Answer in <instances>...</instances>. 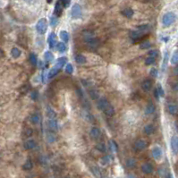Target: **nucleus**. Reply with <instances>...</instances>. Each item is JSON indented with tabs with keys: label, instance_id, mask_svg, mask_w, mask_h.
I'll list each match as a JSON object with an SVG mask.
<instances>
[{
	"label": "nucleus",
	"instance_id": "f257e3e1",
	"mask_svg": "<svg viewBox=\"0 0 178 178\" xmlns=\"http://www.w3.org/2000/svg\"><path fill=\"white\" fill-rule=\"evenodd\" d=\"M176 15L173 12H167L162 17V24L165 27H169L176 21Z\"/></svg>",
	"mask_w": 178,
	"mask_h": 178
},
{
	"label": "nucleus",
	"instance_id": "f03ea898",
	"mask_svg": "<svg viewBox=\"0 0 178 178\" xmlns=\"http://www.w3.org/2000/svg\"><path fill=\"white\" fill-rule=\"evenodd\" d=\"M36 30L40 34H45L47 30V19L45 18H41V19L39 20V22H37L36 25Z\"/></svg>",
	"mask_w": 178,
	"mask_h": 178
},
{
	"label": "nucleus",
	"instance_id": "7ed1b4c3",
	"mask_svg": "<svg viewBox=\"0 0 178 178\" xmlns=\"http://www.w3.org/2000/svg\"><path fill=\"white\" fill-rule=\"evenodd\" d=\"M72 17L73 19H79L82 16V7H80V5L74 4L72 7Z\"/></svg>",
	"mask_w": 178,
	"mask_h": 178
},
{
	"label": "nucleus",
	"instance_id": "20e7f679",
	"mask_svg": "<svg viewBox=\"0 0 178 178\" xmlns=\"http://www.w3.org/2000/svg\"><path fill=\"white\" fill-rule=\"evenodd\" d=\"M110 106H111V104H110L108 102V100L107 99H105V98H102V99H100L99 101H98V104H97L98 108H99L100 110H102L103 112L105 111L107 108H108Z\"/></svg>",
	"mask_w": 178,
	"mask_h": 178
},
{
	"label": "nucleus",
	"instance_id": "39448f33",
	"mask_svg": "<svg viewBox=\"0 0 178 178\" xmlns=\"http://www.w3.org/2000/svg\"><path fill=\"white\" fill-rule=\"evenodd\" d=\"M147 33H144L142 32H140V30H131L130 32V37L131 39H133L134 41H138L140 40H142L143 37L146 35Z\"/></svg>",
	"mask_w": 178,
	"mask_h": 178
},
{
	"label": "nucleus",
	"instance_id": "423d86ee",
	"mask_svg": "<svg viewBox=\"0 0 178 178\" xmlns=\"http://www.w3.org/2000/svg\"><path fill=\"white\" fill-rule=\"evenodd\" d=\"M170 146H171V150L173 151L174 154H178V137L174 135L172 136L171 140H170Z\"/></svg>",
	"mask_w": 178,
	"mask_h": 178
},
{
	"label": "nucleus",
	"instance_id": "0eeeda50",
	"mask_svg": "<svg viewBox=\"0 0 178 178\" xmlns=\"http://www.w3.org/2000/svg\"><path fill=\"white\" fill-rule=\"evenodd\" d=\"M152 156L156 160H160L162 156H163V151H162L160 147L155 146L154 148L152 149Z\"/></svg>",
	"mask_w": 178,
	"mask_h": 178
},
{
	"label": "nucleus",
	"instance_id": "6e6552de",
	"mask_svg": "<svg viewBox=\"0 0 178 178\" xmlns=\"http://www.w3.org/2000/svg\"><path fill=\"white\" fill-rule=\"evenodd\" d=\"M147 146H148V143L145 140H142V139H140V140H137L135 142V144H134V148L137 150H143L147 148Z\"/></svg>",
	"mask_w": 178,
	"mask_h": 178
},
{
	"label": "nucleus",
	"instance_id": "1a4fd4ad",
	"mask_svg": "<svg viewBox=\"0 0 178 178\" xmlns=\"http://www.w3.org/2000/svg\"><path fill=\"white\" fill-rule=\"evenodd\" d=\"M142 173H144L146 175H150V174L153 173L154 167H153L152 164H150V163H144L142 165Z\"/></svg>",
	"mask_w": 178,
	"mask_h": 178
},
{
	"label": "nucleus",
	"instance_id": "9d476101",
	"mask_svg": "<svg viewBox=\"0 0 178 178\" xmlns=\"http://www.w3.org/2000/svg\"><path fill=\"white\" fill-rule=\"evenodd\" d=\"M64 5L62 4V2H61V0H58V1L57 2L56 4V7H55V10H54V14L56 16H61V15H62L63 13V9H64Z\"/></svg>",
	"mask_w": 178,
	"mask_h": 178
},
{
	"label": "nucleus",
	"instance_id": "9b49d317",
	"mask_svg": "<svg viewBox=\"0 0 178 178\" xmlns=\"http://www.w3.org/2000/svg\"><path fill=\"white\" fill-rule=\"evenodd\" d=\"M90 136L92 139L98 140V139H100L101 137V131H100V129L98 128V127H92L91 128V130H90Z\"/></svg>",
	"mask_w": 178,
	"mask_h": 178
},
{
	"label": "nucleus",
	"instance_id": "f8f14e48",
	"mask_svg": "<svg viewBox=\"0 0 178 178\" xmlns=\"http://www.w3.org/2000/svg\"><path fill=\"white\" fill-rule=\"evenodd\" d=\"M47 42H48V45L51 48H53L55 47V45L57 44V35L55 33H50L48 35V38H47Z\"/></svg>",
	"mask_w": 178,
	"mask_h": 178
},
{
	"label": "nucleus",
	"instance_id": "ddd939ff",
	"mask_svg": "<svg viewBox=\"0 0 178 178\" xmlns=\"http://www.w3.org/2000/svg\"><path fill=\"white\" fill-rule=\"evenodd\" d=\"M47 126L48 128L52 131H57L58 128V125H57V121L56 119H48L47 120Z\"/></svg>",
	"mask_w": 178,
	"mask_h": 178
},
{
	"label": "nucleus",
	"instance_id": "4468645a",
	"mask_svg": "<svg viewBox=\"0 0 178 178\" xmlns=\"http://www.w3.org/2000/svg\"><path fill=\"white\" fill-rule=\"evenodd\" d=\"M152 87V82L149 79H146L144 81L142 82V89L144 90V91H149L150 90Z\"/></svg>",
	"mask_w": 178,
	"mask_h": 178
},
{
	"label": "nucleus",
	"instance_id": "2eb2a0df",
	"mask_svg": "<svg viewBox=\"0 0 178 178\" xmlns=\"http://www.w3.org/2000/svg\"><path fill=\"white\" fill-rule=\"evenodd\" d=\"M36 145H37V143H36V142L34 140H28L27 142H24V144H23V147H24V149L25 150H32V149H34L35 147H36Z\"/></svg>",
	"mask_w": 178,
	"mask_h": 178
},
{
	"label": "nucleus",
	"instance_id": "dca6fc26",
	"mask_svg": "<svg viewBox=\"0 0 178 178\" xmlns=\"http://www.w3.org/2000/svg\"><path fill=\"white\" fill-rule=\"evenodd\" d=\"M121 14H122L123 15H124L125 17L128 18V19H130V18H132V17L133 16L134 12H133V10L132 8L127 7V8H125L124 10H123V11L121 12Z\"/></svg>",
	"mask_w": 178,
	"mask_h": 178
},
{
	"label": "nucleus",
	"instance_id": "f3484780",
	"mask_svg": "<svg viewBox=\"0 0 178 178\" xmlns=\"http://www.w3.org/2000/svg\"><path fill=\"white\" fill-rule=\"evenodd\" d=\"M155 110H156V107L155 105L153 104L152 102H150L148 105L146 106V108H145V113L147 115H151L155 112Z\"/></svg>",
	"mask_w": 178,
	"mask_h": 178
},
{
	"label": "nucleus",
	"instance_id": "a211bd4d",
	"mask_svg": "<svg viewBox=\"0 0 178 178\" xmlns=\"http://www.w3.org/2000/svg\"><path fill=\"white\" fill-rule=\"evenodd\" d=\"M47 115L48 119H56L57 117V114L54 111V109L50 107H47Z\"/></svg>",
	"mask_w": 178,
	"mask_h": 178
},
{
	"label": "nucleus",
	"instance_id": "6ab92c4d",
	"mask_svg": "<svg viewBox=\"0 0 178 178\" xmlns=\"http://www.w3.org/2000/svg\"><path fill=\"white\" fill-rule=\"evenodd\" d=\"M155 132V127L153 125H148L144 127V133L147 135H151Z\"/></svg>",
	"mask_w": 178,
	"mask_h": 178
},
{
	"label": "nucleus",
	"instance_id": "aec40b11",
	"mask_svg": "<svg viewBox=\"0 0 178 178\" xmlns=\"http://www.w3.org/2000/svg\"><path fill=\"white\" fill-rule=\"evenodd\" d=\"M66 62H67V58H66L65 57H60V58H58L57 61L56 66H57L59 69H61V68H62V67L66 64Z\"/></svg>",
	"mask_w": 178,
	"mask_h": 178
},
{
	"label": "nucleus",
	"instance_id": "412c9836",
	"mask_svg": "<svg viewBox=\"0 0 178 178\" xmlns=\"http://www.w3.org/2000/svg\"><path fill=\"white\" fill-rule=\"evenodd\" d=\"M111 162H112V157L110 156V155H107L105 157H103L101 158V160H100V163L103 165H109Z\"/></svg>",
	"mask_w": 178,
	"mask_h": 178
},
{
	"label": "nucleus",
	"instance_id": "4be33fe9",
	"mask_svg": "<svg viewBox=\"0 0 178 178\" xmlns=\"http://www.w3.org/2000/svg\"><path fill=\"white\" fill-rule=\"evenodd\" d=\"M75 61H76V63L77 64H80V65H83L86 63V57L83 56V55H81V54H79V55H76L75 56Z\"/></svg>",
	"mask_w": 178,
	"mask_h": 178
},
{
	"label": "nucleus",
	"instance_id": "5701e85b",
	"mask_svg": "<svg viewBox=\"0 0 178 178\" xmlns=\"http://www.w3.org/2000/svg\"><path fill=\"white\" fill-rule=\"evenodd\" d=\"M167 110H168V113L172 115H175L178 113V107L175 105H173V104H171V105L167 107Z\"/></svg>",
	"mask_w": 178,
	"mask_h": 178
},
{
	"label": "nucleus",
	"instance_id": "b1692460",
	"mask_svg": "<svg viewBox=\"0 0 178 178\" xmlns=\"http://www.w3.org/2000/svg\"><path fill=\"white\" fill-rule=\"evenodd\" d=\"M33 167V163L32 161L30 160V159H28V160L23 164L22 165V169L25 170V171H29V170H32Z\"/></svg>",
	"mask_w": 178,
	"mask_h": 178
},
{
	"label": "nucleus",
	"instance_id": "393cba45",
	"mask_svg": "<svg viewBox=\"0 0 178 178\" xmlns=\"http://www.w3.org/2000/svg\"><path fill=\"white\" fill-rule=\"evenodd\" d=\"M22 54V51L18 47H13L11 50V55L14 58H18Z\"/></svg>",
	"mask_w": 178,
	"mask_h": 178
},
{
	"label": "nucleus",
	"instance_id": "a878e982",
	"mask_svg": "<svg viewBox=\"0 0 178 178\" xmlns=\"http://www.w3.org/2000/svg\"><path fill=\"white\" fill-rule=\"evenodd\" d=\"M170 62H171L172 65H178V49L175 50V51L173 53V55H172Z\"/></svg>",
	"mask_w": 178,
	"mask_h": 178
},
{
	"label": "nucleus",
	"instance_id": "bb28decb",
	"mask_svg": "<svg viewBox=\"0 0 178 178\" xmlns=\"http://www.w3.org/2000/svg\"><path fill=\"white\" fill-rule=\"evenodd\" d=\"M59 68L57 66H54L53 68H51L50 69V71H49V73H48V78H53L54 76H56L57 73H58V72H59Z\"/></svg>",
	"mask_w": 178,
	"mask_h": 178
},
{
	"label": "nucleus",
	"instance_id": "cd10ccee",
	"mask_svg": "<svg viewBox=\"0 0 178 178\" xmlns=\"http://www.w3.org/2000/svg\"><path fill=\"white\" fill-rule=\"evenodd\" d=\"M60 38L63 41L65 42H68L69 40V33L65 32V30H62V32H60Z\"/></svg>",
	"mask_w": 178,
	"mask_h": 178
},
{
	"label": "nucleus",
	"instance_id": "c85d7f7f",
	"mask_svg": "<svg viewBox=\"0 0 178 178\" xmlns=\"http://www.w3.org/2000/svg\"><path fill=\"white\" fill-rule=\"evenodd\" d=\"M29 60L30 64L32 65H37V62H38V59H37V56L34 54V53H30V56H29Z\"/></svg>",
	"mask_w": 178,
	"mask_h": 178
},
{
	"label": "nucleus",
	"instance_id": "c756f323",
	"mask_svg": "<svg viewBox=\"0 0 178 178\" xmlns=\"http://www.w3.org/2000/svg\"><path fill=\"white\" fill-rule=\"evenodd\" d=\"M44 57L47 62H51V61L54 60V55L50 51H47L44 54Z\"/></svg>",
	"mask_w": 178,
	"mask_h": 178
},
{
	"label": "nucleus",
	"instance_id": "7c9ffc66",
	"mask_svg": "<svg viewBox=\"0 0 178 178\" xmlns=\"http://www.w3.org/2000/svg\"><path fill=\"white\" fill-rule=\"evenodd\" d=\"M57 50L60 52V53H64L65 50H66V47H65V44L63 42H57Z\"/></svg>",
	"mask_w": 178,
	"mask_h": 178
},
{
	"label": "nucleus",
	"instance_id": "2f4dec72",
	"mask_svg": "<svg viewBox=\"0 0 178 178\" xmlns=\"http://www.w3.org/2000/svg\"><path fill=\"white\" fill-rule=\"evenodd\" d=\"M126 165L129 168H133L136 165V161L134 158H129L126 161Z\"/></svg>",
	"mask_w": 178,
	"mask_h": 178
},
{
	"label": "nucleus",
	"instance_id": "473e14b6",
	"mask_svg": "<svg viewBox=\"0 0 178 178\" xmlns=\"http://www.w3.org/2000/svg\"><path fill=\"white\" fill-rule=\"evenodd\" d=\"M137 30H140V32H142L144 33H147L150 30V25L148 24H144V25H140L137 27Z\"/></svg>",
	"mask_w": 178,
	"mask_h": 178
},
{
	"label": "nucleus",
	"instance_id": "72a5a7b5",
	"mask_svg": "<svg viewBox=\"0 0 178 178\" xmlns=\"http://www.w3.org/2000/svg\"><path fill=\"white\" fill-rule=\"evenodd\" d=\"M104 113H105L107 116H113L115 115V108L111 105L108 108H107L105 111H104Z\"/></svg>",
	"mask_w": 178,
	"mask_h": 178
},
{
	"label": "nucleus",
	"instance_id": "f704fd0d",
	"mask_svg": "<svg viewBox=\"0 0 178 178\" xmlns=\"http://www.w3.org/2000/svg\"><path fill=\"white\" fill-rule=\"evenodd\" d=\"M150 46H151V43L149 40H145V41L140 43V49H147V48L150 47Z\"/></svg>",
	"mask_w": 178,
	"mask_h": 178
},
{
	"label": "nucleus",
	"instance_id": "c9c22d12",
	"mask_svg": "<svg viewBox=\"0 0 178 178\" xmlns=\"http://www.w3.org/2000/svg\"><path fill=\"white\" fill-rule=\"evenodd\" d=\"M90 170H91V172H92V174H93L96 177H98V178H100V176H101V173H100V168H99V167H91V168H90Z\"/></svg>",
	"mask_w": 178,
	"mask_h": 178
},
{
	"label": "nucleus",
	"instance_id": "e433bc0d",
	"mask_svg": "<svg viewBox=\"0 0 178 178\" xmlns=\"http://www.w3.org/2000/svg\"><path fill=\"white\" fill-rule=\"evenodd\" d=\"M96 150H99L100 152H105L107 150V147L105 145V143H98L96 145Z\"/></svg>",
	"mask_w": 178,
	"mask_h": 178
},
{
	"label": "nucleus",
	"instance_id": "4c0bfd02",
	"mask_svg": "<svg viewBox=\"0 0 178 178\" xmlns=\"http://www.w3.org/2000/svg\"><path fill=\"white\" fill-rule=\"evenodd\" d=\"M30 122L34 125H37L40 123V116L38 115H32L30 116Z\"/></svg>",
	"mask_w": 178,
	"mask_h": 178
},
{
	"label": "nucleus",
	"instance_id": "58836bf2",
	"mask_svg": "<svg viewBox=\"0 0 178 178\" xmlns=\"http://www.w3.org/2000/svg\"><path fill=\"white\" fill-rule=\"evenodd\" d=\"M155 61H156V58L149 57H147L145 59V65H153L155 63Z\"/></svg>",
	"mask_w": 178,
	"mask_h": 178
},
{
	"label": "nucleus",
	"instance_id": "ea45409f",
	"mask_svg": "<svg viewBox=\"0 0 178 178\" xmlns=\"http://www.w3.org/2000/svg\"><path fill=\"white\" fill-rule=\"evenodd\" d=\"M156 90H157V91H158V93L159 97H164V95H165V91H164V90H163V88H162L161 84H158V87H157Z\"/></svg>",
	"mask_w": 178,
	"mask_h": 178
},
{
	"label": "nucleus",
	"instance_id": "a19ab883",
	"mask_svg": "<svg viewBox=\"0 0 178 178\" xmlns=\"http://www.w3.org/2000/svg\"><path fill=\"white\" fill-rule=\"evenodd\" d=\"M90 96L91 97L92 100H97L98 98H99V93H98V91H96L95 90H90Z\"/></svg>",
	"mask_w": 178,
	"mask_h": 178
},
{
	"label": "nucleus",
	"instance_id": "79ce46f5",
	"mask_svg": "<svg viewBox=\"0 0 178 178\" xmlns=\"http://www.w3.org/2000/svg\"><path fill=\"white\" fill-rule=\"evenodd\" d=\"M148 55L150 57H154L156 58L158 56V51L157 49H152V50H150L148 52Z\"/></svg>",
	"mask_w": 178,
	"mask_h": 178
},
{
	"label": "nucleus",
	"instance_id": "37998d69",
	"mask_svg": "<svg viewBox=\"0 0 178 178\" xmlns=\"http://www.w3.org/2000/svg\"><path fill=\"white\" fill-rule=\"evenodd\" d=\"M57 22H58V21H57V18L56 16H51L50 17V25L52 27H56Z\"/></svg>",
	"mask_w": 178,
	"mask_h": 178
},
{
	"label": "nucleus",
	"instance_id": "c03bdc74",
	"mask_svg": "<svg viewBox=\"0 0 178 178\" xmlns=\"http://www.w3.org/2000/svg\"><path fill=\"white\" fill-rule=\"evenodd\" d=\"M65 72L67 73H69V74H71V73H73V65H71V64H68L66 66H65Z\"/></svg>",
	"mask_w": 178,
	"mask_h": 178
},
{
	"label": "nucleus",
	"instance_id": "a18cd8bd",
	"mask_svg": "<svg viewBox=\"0 0 178 178\" xmlns=\"http://www.w3.org/2000/svg\"><path fill=\"white\" fill-rule=\"evenodd\" d=\"M33 133V131L32 128H27L25 131H24V135H25L26 137H30L32 135Z\"/></svg>",
	"mask_w": 178,
	"mask_h": 178
},
{
	"label": "nucleus",
	"instance_id": "49530a36",
	"mask_svg": "<svg viewBox=\"0 0 178 178\" xmlns=\"http://www.w3.org/2000/svg\"><path fill=\"white\" fill-rule=\"evenodd\" d=\"M150 75L152 77H157L158 74V70L156 68H151L150 71Z\"/></svg>",
	"mask_w": 178,
	"mask_h": 178
},
{
	"label": "nucleus",
	"instance_id": "de8ad7c7",
	"mask_svg": "<svg viewBox=\"0 0 178 178\" xmlns=\"http://www.w3.org/2000/svg\"><path fill=\"white\" fill-rule=\"evenodd\" d=\"M168 58V53L167 52L165 54V57H164V63H163V70H165V67L167 66V61Z\"/></svg>",
	"mask_w": 178,
	"mask_h": 178
},
{
	"label": "nucleus",
	"instance_id": "09e8293b",
	"mask_svg": "<svg viewBox=\"0 0 178 178\" xmlns=\"http://www.w3.org/2000/svg\"><path fill=\"white\" fill-rule=\"evenodd\" d=\"M30 98H32L33 100H37V98H38V92H37V91H32V94H30Z\"/></svg>",
	"mask_w": 178,
	"mask_h": 178
},
{
	"label": "nucleus",
	"instance_id": "8fccbe9b",
	"mask_svg": "<svg viewBox=\"0 0 178 178\" xmlns=\"http://www.w3.org/2000/svg\"><path fill=\"white\" fill-rule=\"evenodd\" d=\"M61 2H62L64 7H67L70 4V0H61Z\"/></svg>",
	"mask_w": 178,
	"mask_h": 178
},
{
	"label": "nucleus",
	"instance_id": "3c124183",
	"mask_svg": "<svg viewBox=\"0 0 178 178\" xmlns=\"http://www.w3.org/2000/svg\"><path fill=\"white\" fill-rule=\"evenodd\" d=\"M112 147H113V150L114 151H117V144H116V142H115V140H112Z\"/></svg>",
	"mask_w": 178,
	"mask_h": 178
},
{
	"label": "nucleus",
	"instance_id": "603ef678",
	"mask_svg": "<svg viewBox=\"0 0 178 178\" xmlns=\"http://www.w3.org/2000/svg\"><path fill=\"white\" fill-rule=\"evenodd\" d=\"M47 140L49 142H53L54 140H55V139H54V136L53 135H51V134H47Z\"/></svg>",
	"mask_w": 178,
	"mask_h": 178
},
{
	"label": "nucleus",
	"instance_id": "864d4df0",
	"mask_svg": "<svg viewBox=\"0 0 178 178\" xmlns=\"http://www.w3.org/2000/svg\"><path fill=\"white\" fill-rule=\"evenodd\" d=\"M172 89H173V90H175V91H178V82L173 84Z\"/></svg>",
	"mask_w": 178,
	"mask_h": 178
},
{
	"label": "nucleus",
	"instance_id": "5fc2aeb1",
	"mask_svg": "<svg viewBox=\"0 0 178 178\" xmlns=\"http://www.w3.org/2000/svg\"><path fill=\"white\" fill-rule=\"evenodd\" d=\"M154 96H155V98L157 100H158V98H159V95H158V91H157V90H155V91H154Z\"/></svg>",
	"mask_w": 178,
	"mask_h": 178
},
{
	"label": "nucleus",
	"instance_id": "6e6d98bb",
	"mask_svg": "<svg viewBox=\"0 0 178 178\" xmlns=\"http://www.w3.org/2000/svg\"><path fill=\"white\" fill-rule=\"evenodd\" d=\"M174 73H175V75H178V66H176L175 68Z\"/></svg>",
	"mask_w": 178,
	"mask_h": 178
},
{
	"label": "nucleus",
	"instance_id": "4d7b16f0",
	"mask_svg": "<svg viewBox=\"0 0 178 178\" xmlns=\"http://www.w3.org/2000/svg\"><path fill=\"white\" fill-rule=\"evenodd\" d=\"M26 2H28V3H32V2H33L34 0H25Z\"/></svg>",
	"mask_w": 178,
	"mask_h": 178
},
{
	"label": "nucleus",
	"instance_id": "13d9d810",
	"mask_svg": "<svg viewBox=\"0 0 178 178\" xmlns=\"http://www.w3.org/2000/svg\"><path fill=\"white\" fill-rule=\"evenodd\" d=\"M167 178H173V176H172V175L171 174H169L168 175H167Z\"/></svg>",
	"mask_w": 178,
	"mask_h": 178
},
{
	"label": "nucleus",
	"instance_id": "bf43d9fd",
	"mask_svg": "<svg viewBox=\"0 0 178 178\" xmlns=\"http://www.w3.org/2000/svg\"><path fill=\"white\" fill-rule=\"evenodd\" d=\"M0 53H1V49H0Z\"/></svg>",
	"mask_w": 178,
	"mask_h": 178
},
{
	"label": "nucleus",
	"instance_id": "052dcab7",
	"mask_svg": "<svg viewBox=\"0 0 178 178\" xmlns=\"http://www.w3.org/2000/svg\"><path fill=\"white\" fill-rule=\"evenodd\" d=\"M65 178H68V177H65Z\"/></svg>",
	"mask_w": 178,
	"mask_h": 178
}]
</instances>
